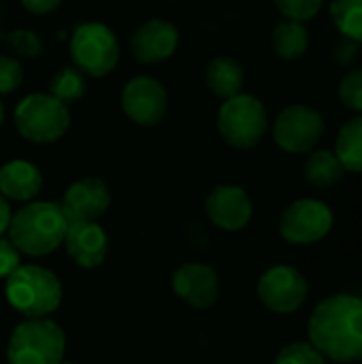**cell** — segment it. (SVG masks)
Segmentation results:
<instances>
[{
  "label": "cell",
  "mask_w": 362,
  "mask_h": 364,
  "mask_svg": "<svg viewBox=\"0 0 362 364\" xmlns=\"http://www.w3.org/2000/svg\"><path fill=\"white\" fill-rule=\"evenodd\" d=\"M21 267V252L11 243V239L0 237V277H9Z\"/></svg>",
  "instance_id": "83f0119b"
},
{
  "label": "cell",
  "mask_w": 362,
  "mask_h": 364,
  "mask_svg": "<svg viewBox=\"0 0 362 364\" xmlns=\"http://www.w3.org/2000/svg\"><path fill=\"white\" fill-rule=\"evenodd\" d=\"M361 47L362 43H358V41L341 36L337 41V45L333 47V60L341 66H352L361 58Z\"/></svg>",
  "instance_id": "f1b7e54d"
},
{
  "label": "cell",
  "mask_w": 362,
  "mask_h": 364,
  "mask_svg": "<svg viewBox=\"0 0 362 364\" xmlns=\"http://www.w3.org/2000/svg\"><path fill=\"white\" fill-rule=\"evenodd\" d=\"M339 100L346 109L362 115V66L350 68L339 83Z\"/></svg>",
  "instance_id": "d4e9b609"
},
{
  "label": "cell",
  "mask_w": 362,
  "mask_h": 364,
  "mask_svg": "<svg viewBox=\"0 0 362 364\" xmlns=\"http://www.w3.org/2000/svg\"><path fill=\"white\" fill-rule=\"evenodd\" d=\"M171 288L177 299L194 309H209L220 299V277L205 262H186L171 275Z\"/></svg>",
  "instance_id": "7c38bea8"
},
{
  "label": "cell",
  "mask_w": 362,
  "mask_h": 364,
  "mask_svg": "<svg viewBox=\"0 0 362 364\" xmlns=\"http://www.w3.org/2000/svg\"><path fill=\"white\" fill-rule=\"evenodd\" d=\"M179 45V30L175 23L151 17L145 19L130 36V51L143 64H158L169 60Z\"/></svg>",
  "instance_id": "9a60e30c"
},
{
  "label": "cell",
  "mask_w": 362,
  "mask_h": 364,
  "mask_svg": "<svg viewBox=\"0 0 362 364\" xmlns=\"http://www.w3.org/2000/svg\"><path fill=\"white\" fill-rule=\"evenodd\" d=\"M122 109L126 117L139 126H158L169 111V94L164 85L147 75L130 79L122 90Z\"/></svg>",
  "instance_id": "8fae6325"
},
{
  "label": "cell",
  "mask_w": 362,
  "mask_h": 364,
  "mask_svg": "<svg viewBox=\"0 0 362 364\" xmlns=\"http://www.w3.org/2000/svg\"><path fill=\"white\" fill-rule=\"evenodd\" d=\"M309 343L329 360H362V299L333 294L316 305L307 322Z\"/></svg>",
  "instance_id": "6da1fadb"
},
{
  "label": "cell",
  "mask_w": 362,
  "mask_h": 364,
  "mask_svg": "<svg viewBox=\"0 0 362 364\" xmlns=\"http://www.w3.org/2000/svg\"><path fill=\"white\" fill-rule=\"evenodd\" d=\"M4 294L9 305L26 318H47L62 303L58 275L38 264H21L6 277Z\"/></svg>",
  "instance_id": "3957f363"
},
{
  "label": "cell",
  "mask_w": 362,
  "mask_h": 364,
  "mask_svg": "<svg viewBox=\"0 0 362 364\" xmlns=\"http://www.w3.org/2000/svg\"><path fill=\"white\" fill-rule=\"evenodd\" d=\"M62 245L81 269H98L109 254V237L98 222H70Z\"/></svg>",
  "instance_id": "2e32d148"
},
{
  "label": "cell",
  "mask_w": 362,
  "mask_h": 364,
  "mask_svg": "<svg viewBox=\"0 0 362 364\" xmlns=\"http://www.w3.org/2000/svg\"><path fill=\"white\" fill-rule=\"evenodd\" d=\"M329 11L341 36L362 43V0H331Z\"/></svg>",
  "instance_id": "7402d4cb"
},
{
  "label": "cell",
  "mask_w": 362,
  "mask_h": 364,
  "mask_svg": "<svg viewBox=\"0 0 362 364\" xmlns=\"http://www.w3.org/2000/svg\"><path fill=\"white\" fill-rule=\"evenodd\" d=\"M13 119L19 136L36 145H49L66 134L70 126V111L49 92H38L19 100Z\"/></svg>",
  "instance_id": "5b68a950"
},
{
  "label": "cell",
  "mask_w": 362,
  "mask_h": 364,
  "mask_svg": "<svg viewBox=\"0 0 362 364\" xmlns=\"http://www.w3.org/2000/svg\"><path fill=\"white\" fill-rule=\"evenodd\" d=\"M11 207L6 203V198L0 194V237L9 230V224H11Z\"/></svg>",
  "instance_id": "1f68e13d"
},
{
  "label": "cell",
  "mask_w": 362,
  "mask_h": 364,
  "mask_svg": "<svg viewBox=\"0 0 362 364\" xmlns=\"http://www.w3.org/2000/svg\"><path fill=\"white\" fill-rule=\"evenodd\" d=\"M273 2L286 19L301 21V23L314 19L324 4V0H273Z\"/></svg>",
  "instance_id": "484cf974"
},
{
  "label": "cell",
  "mask_w": 362,
  "mask_h": 364,
  "mask_svg": "<svg viewBox=\"0 0 362 364\" xmlns=\"http://www.w3.org/2000/svg\"><path fill=\"white\" fill-rule=\"evenodd\" d=\"M205 213L213 226L226 232H237L243 230L252 215H254V205L250 194L233 183L215 186L207 198H205Z\"/></svg>",
  "instance_id": "4fadbf2b"
},
{
  "label": "cell",
  "mask_w": 362,
  "mask_h": 364,
  "mask_svg": "<svg viewBox=\"0 0 362 364\" xmlns=\"http://www.w3.org/2000/svg\"><path fill=\"white\" fill-rule=\"evenodd\" d=\"M205 83L213 96L228 100V98L241 94L243 83H245V73L235 58L218 55L205 68Z\"/></svg>",
  "instance_id": "ac0fdd59"
},
{
  "label": "cell",
  "mask_w": 362,
  "mask_h": 364,
  "mask_svg": "<svg viewBox=\"0 0 362 364\" xmlns=\"http://www.w3.org/2000/svg\"><path fill=\"white\" fill-rule=\"evenodd\" d=\"M66 337L58 322L49 318H26L6 343L9 364H60L64 360Z\"/></svg>",
  "instance_id": "277c9868"
},
{
  "label": "cell",
  "mask_w": 362,
  "mask_h": 364,
  "mask_svg": "<svg viewBox=\"0 0 362 364\" xmlns=\"http://www.w3.org/2000/svg\"><path fill=\"white\" fill-rule=\"evenodd\" d=\"M23 81V66L11 55H0V96L15 92Z\"/></svg>",
  "instance_id": "4316f807"
},
{
  "label": "cell",
  "mask_w": 362,
  "mask_h": 364,
  "mask_svg": "<svg viewBox=\"0 0 362 364\" xmlns=\"http://www.w3.org/2000/svg\"><path fill=\"white\" fill-rule=\"evenodd\" d=\"M335 154L346 171L362 173V115L348 119L337 134Z\"/></svg>",
  "instance_id": "44dd1931"
},
{
  "label": "cell",
  "mask_w": 362,
  "mask_h": 364,
  "mask_svg": "<svg viewBox=\"0 0 362 364\" xmlns=\"http://www.w3.org/2000/svg\"><path fill=\"white\" fill-rule=\"evenodd\" d=\"M11 45L15 49H19L21 53L26 55H36L41 51V41L34 32H28V30H17L11 34Z\"/></svg>",
  "instance_id": "f546056e"
},
{
  "label": "cell",
  "mask_w": 362,
  "mask_h": 364,
  "mask_svg": "<svg viewBox=\"0 0 362 364\" xmlns=\"http://www.w3.org/2000/svg\"><path fill=\"white\" fill-rule=\"evenodd\" d=\"M68 222H96L111 207V190L98 177H83L70 183L60 203Z\"/></svg>",
  "instance_id": "5bb4252c"
},
{
  "label": "cell",
  "mask_w": 362,
  "mask_h": 364,
  "mask_svg": "<svg viewBox=\"0 0 362 364\" xmlns=\"http://www.w3.org/2000/svg\"><path fill=\"white\" fill-rule=\"evenodd\" d=\"M60 364H77V363H64V360H62V363H60Z\"/></svg>",
  "instance_id": "836d02e7"
},
{
  "label": "cell",
  "mask_w": 362,
  "mask_h": 364,
  "mask_svg": "<svg viewBox=\"0 0 362 364\" xmlns=\"http://www.w3.org/2000/svg\"><path fill=\"white\" fill-rule=\"evenodd\" d=\"M256 292L269 311L288 316L303 307L309 294V284L299 269L290 264H275L260 275Z\"/></svg>",
  "instance_id": "30bf717a"
},
{
  "label": "cell",
  "mask_w": 362,
  "mask_h": 364,
  "mask_svg": "<svg viewBox=\"0 0 362 364\" xmlns=\"http://www.w3.org/2000/svg\"><path fill=\"white\" fill-rule=\"evenodd\" d=\"M271 43L275 53L282 60H299L307 53L309 49V32L305 28V23L301 21H292V19H284L273 28L271 34Z\"/></svg>",
  "instance_id": "ffe728a7"
},
{
  "label": "cell",
  "mask_w": 362,
  "mask_h": 364,
  "mask_svg": "<svg viewBox=\"0 0 362 364\" xmlns=\"http://www.w3.org/2000/svg\"><path fill=\"white\" fill-rule=\"evenodd\" d=\"M73 64L94 79L109 75L119 62V43L115 32L100 21H85L70 36Z\"/></svg>",
  "instance_id": "52a82bcc"
},
{
  "label": "cell",
  "mask_w": 362,
  "mask_h": 364,
  "mask_svg": "<svg viewBox=\"0 0 362 364\" xmlns=\"http://www.w3.org/2000/svg\"><path fill=\"white\" fill-rule=\"evenodd\" d=\"M275 364H326V358L309 341H294L280 350Z\"/></svg>",
  "instance_id": "cb8c5ba5"
},
{
  "label": "cell",
  "mask_w": 362,
  "mask_h": 364,
  "mask_svg": "<svg viewBox=\"0 0 362 364\" xmlns=\"http://www.w3.org/2000/svg\"><path fill=\"white\" fill-rule=\"evenodd\" d=\"M326 124L318 109L309 105H290L286 107L275 124H273V139L280 149L286 154H307L316 149L320 139L324 136Z\"/></svg>",
  "instance_id": "9c48e42d"
},
{
  "label": "cell",
  "mask_w": 362,
  "mask_h": 364,
  "mask_svg": "<svg viewBox=\"0 0 362 364\" xmlns=\"http://www.w3.org/2000/svg\"><path fill=\"white\" fill-rule=\"evenodd\" d=\"M21 4L26 11L34 15H49L62 4V0H21Z\"/></svg>",
  "instance_id": "4dcf8cb0"
},
{
  "label": "cell",
  "mask_w": 362,
  "mask_h": 364,
  "mask_svg": "<svg viewBox=\"0 0 362 364\" xmlns=\"http://www.w3.org/2000/svg\"><path fill=\"white\" fill-rule=\"evenodd\" d=\"M85 75L77 68V66H64L60 68L51 81H49V94L55 96L60 102H64L66 107L70 102H77L85 96Z\"/></svg>",
  "instance_id": "603a6c76"
},
{
  "label": "cell",
  "mask_w": 362,
  "mask_h": 364,
  "mask_svg": "<svg viewBox=\"0 0 362 364\" xmlns=\"http://www.w3.org/2000/svg\"><path fill=\"white\" fill-rule=\"evenodd\" d=\"M43 188V173L28 160H11L0 166V194L9 200L30 203Z\"/></svg>",
  "instance_id": "e0dca14e"
},
{
  "label": "cell",
  "mask_w": 362,
  "mask_h": 364,
  "mask_svg": "<svg viewBox=\"0 0 362 364\" xmlns=\"http://www.w3.org/2000/svg\"><path fill=\"white\" fill-rule=\"evenodd\" d=\"M344 164L339 162L337 154L331 149H312L309 158L305 160L303 175L307 183L318 190H329L344 179Z\"/></svg>",
  "instance_id": "d6986e66"
},
{
  "label": "cell",
  "mask_w": 362,
  "mask_h": 364,
  "mask_svg": "<svg viewBox=\"0 0 362 364\" xmlns=\"http://www.w3.org/2000/svg\"><path fill=\"white\" fill-rule=\"evenodd\" d=\"M2 122H4V109H2V102H0V128H2Z\"/></svg>",
  "instance_id": "d6a6232c"
},
{
  "label": "cell",
  "mask_w": 362,
  "mask_h": 364,
  "mask_svg": "<svg viewBox=\"0 0 362 364\" xmlns=\"http://www.w3.org/2000/svg\"><path fill=\"white\" fill-rule=\"evenodd\" d=\"M361 299H362V296H361Z\"/></svg>",
  "instance_id": "e575fe53"
},
{
  "label": "cell",
  "mask_w": 362,
  "mask_h": 364,
  "mask_svg": "<svg viewBox=\"0 0 362 364\" xmlns=\"http://www.w3.org/2000/svg\"><path fill=\"white\" fill-rule=\"evenodd\" d=\"M68 218L60 203L30 200L17 213L11 215L9 239L11 243L28 256H47L55 252L66 237Z\"/></svg>",
  "instance_id": "7a4b0ae2"
},
{
  "label": "cell",
  "mask_w": 362,
  "mask_h": 364,
  "mask_svg": "<svg viewBox=\"0 0 362 364\" xmlns=\"http://www.w3.org/2000/svg\"><path fill=\"white\" fill-rule=\"evenodd\" d=\"M269 130V113L260 98L237 94L222 102L218 111V132L235 149L256 147Z\"/></svg>",
  "instance_id": "8992f818"
},
{
  "label": "cell",
  "mask_w": 362,
  "mask_h": 364,
  "mask_svg": "<svg viewBox=\"0 0 362 364\" xmlns=\"http://www.w3.org/2000/svg\"><path fill=\"white\" fill-rule=\"evenodd\" d=\"M335 224L331 207L318 198H299L290 203L280 218V235L292 245H314L322 241Z\"/></svg>",
  "instance_id": "ba28073f"
}]
</instances>
